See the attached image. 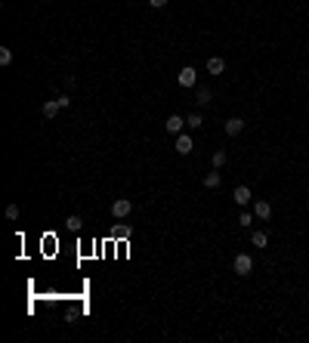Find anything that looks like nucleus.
<instances>
[{
    "instance_id": "aec40b11",
    "label": "nucleus",
    "mask_w": 309,
    "mask_h": 343,
    "mask_svg": "<svg viewBox=\"0 0 309 343\" xmlns=\"http://www.w3.org/2000/svg\"><path fill=\"white\" fill-rule=\"evenodd\" d=\"M148 6H155V10H164V6H167V0H148Z\"/></svg>"
},
{
    "instance_id": "9b49d317",
    "label": "nucleus",
    "mask_w": 309,
    "mask_h": 343,
    "mask_svg": "<svg viewBox=\"0 0 309 343\" xmlns=\"http://www.w3.org/2000/svg\"><path fill=\"white\" fill-rule=\"evenodd\" d=\"M250 245H254V247H266V245H269V232H254V235H250Z\"/></svg>"
},
{
    "instance_id": "f257e3e1",
    "label": "nucleus",
    "mask_w": 309,
    "mask_h": 343,
    "mask_svg": "<svg viewBox=\"0 0 309 343\" xmlns=\"http://www.w3.org/2000/svg\"><path fill=\"white\" fill-rule=\"evenodd\" d=\"M232 269H235L241 278H244V275L254 272V257H250V254H238L235 260H232Z\"/></svg>"
},
{
    "instance_id": "6e6552de",
    "label": "nucleus",
    "mask_w": 309,
    "mask_h": 343,
    "mask_svg": "<svg viewBox=\"0 0 309 343\" xmlns=\"http://www.w3.org/2000/svg\"><path fill=\"white\" fill-rule=\"evenodd\" d=\"M254 216L269 220V216H272V204H269V201H257V204H254Z\"/></svg>"
},
{
    "instance_id": "1a4fd4ad",
    "label": "nucleus",
    "mask_w": 309,
    "mask_h": 343,
    "mask_svg": "<svg viewBox=\"0 0 309 343\" xmlns=\"http://www.w3.org/2000/svg\"><path fill=\"white\" fill-rule=\"evenodd\" d=\"M59 99H47L44 102V118H56V114H59Z\"/></svg>"
},
{
    "instance_id": "9d476101",
    "label": "nucleus",
    "mask_w": 309,
    "mask_h": 343,
    "mask_svg": "<svg viewBox=\"0 0 309 343\" xmlns=\"http://www.w3.org/2000/svg\"><path fill=\"white\" fill-rule=\"evenodd\" d=\"M241 130H244V121H241V118H229L226 121V133H229V136H238Z\"/></svg>"
},
{
    "instance_id": "7ed1b4c3",
    "label": "nucleus",
    "mask_w": 309,
    "mask_h": 343,
    "mask_svg": "<svg viewBox=\"0 0 309 343\" xmlns=\"http://www.w3.org/2000/svg\"><path fill=\"white\" fill-rule=\"evenodd\" d=\"M177 81H179V87H195L198 74H195V68H192V65H186V68H179V74H177Z\"/></svg>"
},
{
    "instance_id": "f3484780",
    "label": "nucleus",
    "mask_w": 309,
    "mask_h": 343,
    "mask_svg": "<svg viewBox=\"0 0 309 343\" xmlns=\"http://www.w3.org/2000/svg\"><path fill=\"white\" fill-rule=\"evenodd\" d=\"M186 124H189L192 130H195V127H201V124H204V118H201V114H189V121H186Z\"/></svg>"
},
{
    "instance_id": "6ab92c4d",
    "label": "nucleus",
    "mask_w": 309,
    "mask_h": 343,
    "mask_svg": "<svg viewBox=\"0 0 309 343\" xmlns=\"http://www.w3.org/2000/svg\"><path fill=\"white\" fill-rule=\"evenodd\" d=\"M6 216H10V220H16V216H19V207L10 204V207H6Z\"/></svg>"
},
{
    "instance_id": "423d86ee",
    "label": "nucleus",
    "mask_w": 309,
    "mask_h": 343,
    "mask_svg": "<svg viewBox=\"0 0 309 343\" xmlns=\"http://www.w3.org/2000/svg\"><path fill=\"white\" fill-rule=\"evenodd\" d=\"M207 71H211V74H223V71H226V59L211 56V59H207Z\"/></svg>"
},
{
    "instance_id": "ddd939ff",
    "label": "nucleus",
    "mask_w": 309,
    "mask_h": 343,
    "mask_svg": "<svg viewBox=\"0 0 309 343\" xmlns=\"http://www.w3.org/2000/svg\"><path fill=\"white\" fill-rule=\"evenodd\" d=\"M226 161H229V158H226V152H223V148H216V152L211 155V164L216 167V170H220V167H223V164H226Z\"/></svg>"
},
{
    "instance_id": "a211bd4d",
    "label": "nucleus",
    "mask_w": 309,
    "mask_h": 343,
    "mask_svg": "<svg viewBox=\"0 0 309 343\" xmlns=\"http://www.w3.org/2000/svg\"><path fill=\"white\" fill-rule=\"evenodd\" d=\"M238 223H241V229H247V226H250V223H254V213H247V211H244V213H241V216H238Z\"/></svg>"
},
{
    "instance_id": "dca6fc26",
    "label": "nucleus",
    "mask_w": 309,
    "mask_h": 343,
    "mask_svg": "<svg viewBox=\"0 0 309 343\" xmlns=\"http://www.w3.org/2000/svg\"><path fill=\"white\" fill-rule=\"evenodd\" d=\"M13 62V49L10 47H0V65H10Z\"/></svg>"
},
{
    "instance_id": "f8f14e48",
    "label": "nucleus",
    "mask_w": 309,
    "mask_h": 343,
    "mask_svg": "<svg viewBox=\"0 0 309 343\" xmlns=\"http://www.w3.org/2000/svg\"><path fill=\"white\" fill-rule=\"evenodd\" d=\"M220 182H223V177L216 173V167H213V173H207V177H204V186L207 189H220Z\"/></svg>"
},
{
    "instance_id": "20e7f679",
    "label": "nucleus",
    "mask_w": 309,
    "mask_h": 343,
    "mask_svg": "<svg viewBox=\"0 0 309 343\" xmlns=\"http://www.w3.org/2000/svg\"><path fill=\"white\" fill-rule=\"evenodd\" d=\"M232 201H235L238 207H247L250 201H254V195H250V189H247V186H238L235 192H232Z\"/></svg>"
},
{
    "instance_id": "4468645a",
    "label": "nucleus",
    "mask_w": 309,
    "mask_h": 343,
    "mask_svg": "<svg viewBox=\"0 0 309 343\" xmlns=\"http://www.w3.org/2000/svg\"><path fill=\"white\" fill-rule=\"evenodd\" d=\"M211 99H213V96H211V90H207V87H201V90L195 93V102H198V105H207Z\"/></svg>"
},
{
    "instance_id": "0eeeda50",
    "label": "nucleus",
    "mask_w": 309,
    "mask_h": 343,
    "mask_svg": "<svg viewBox=\"0 0 309 343\" xmlns=\"http://www.w3.org/2000/svg\"><path fill=\"white\" fill-rule=\"evenodd\" d=\"M182 127H186V121L179 118V114H170V118H167V133H182Z\"/></svg>"
},
{
    "instance_id": "f03ea898",
    "label": "nucleus",
    "mask_w": 309,
    "mask_h": 343,
    "mask_svg": "<svg viewBox=\"0 0 309 343\" xmlns=\"http://www.w3.org/2000/svg\"><path fill=\"white\" fill-rule=\"evenodd\" d=\"M130 211H133V201H130V198H114V201H112V216H114V220L130 216Z\"/></svg>"
},
{
    "instance_id": "39448f33",
    "label": "nucleus",
    "mask_w": 309,
    "mask_h": 343,
    "mask_svg": "<svg viewBox=\"0 0 309 343\" xmlns=\"http://www.w3.org/2000/svg\"><path fill=\"white\" fill-rule=\"evenodd\" d=\"M177 152H179V155H192V152H195V146H192V136L179 133V136H177Z\"/></svg>"
},
{
    "instance_id": "2eb2a0df",
    "label": "nucleus",
    "mask_w": 309,
    "mask_h": 343,
    "mask_svg": "<svg viewBox=\"0 0 309 343\" xmlns=\"http://www.w3.org/2000/svg\"><path fill=\"white\" fill-rule=\"evenodd\" d=\"M65 223H68V229H71V232H81V226H83V220H81L78 213H74V216H68Z\"/></svg>"
}]
</instances>
